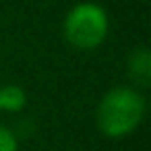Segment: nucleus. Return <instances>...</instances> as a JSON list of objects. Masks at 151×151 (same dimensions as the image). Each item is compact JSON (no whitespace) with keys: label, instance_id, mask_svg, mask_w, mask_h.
I'll return each mask as SVG.
<instances>
[{"label":"nucleus","instance_id":"1","mask_svg":"<svg viewBox=\"0 0 151 151\" xmlns=\"http://www.w3.org/2000/svg\"><path fill=\"white\" fill-rule=\"evenodd\" d=\"M145 110L147 101L141 89L132 85H116L101 95L95 108L97 130L108 139L128 137L143 122Z\"/></svg>","mask_w":151,"mask_h":151},{"label":"nucleus","instance_id":"2","mask_svg":"<svg viewBox=\"0 0 151 151\" xmlns=\"http://www.w3.org/2000/svg\"><path fill=\"white\" fill-rule=\"evenodd\" d=\"M110 33L108 11L91 0L77 2L62 21V35L68 46L81 52L99 48Z\"/></svg>","mask_w":151,"mask_h":151},{"label":"nucleus","instance_id":"3","mask_svg":"<svg viewBox=\"0 0 151 151\" xmlns=\"http://www.w3.org/2000/svg\"><path fill=\"white\" fill-rule=\"evenodd\" d=\"M126 73L132 87L145 89L151 83V52L147 48H134L126 58Z\"/></svg>","mask_w":151,"mask_h":151},{"label":"nucleus","instance_id":"4","mask_svg":"<svg viewBox=\"0 0 151 151\" xmlns=\"http://www.w3.org/2000/svg\"><path fill=\"white\" fill-rule=\"evenodd\" d=\"M27 106V93L21 85L9 83L0 87V112L17 114Z\"/></svg>","mask_w":151,"mask_h":151},{"label":"nucleus","instance_id":"5","mask_svg":"<svg viewBox=\"0 0 151 151\" xmlns=\"http://www.w3.org/2000/svg\"><path fill=\"white\" fill-rule=\"evenodd\" d=\"M0 151H19V137L4 124H0Z\"/></svg>","mask_w":151,"mask_h":151}]
</instances>
